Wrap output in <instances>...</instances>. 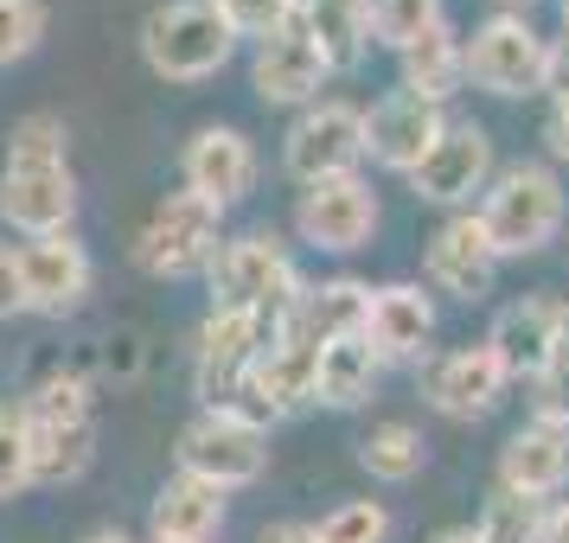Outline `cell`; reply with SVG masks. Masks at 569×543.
<instances>
[{
	"mask_svg": "<svg viewBox=\"0 0 569 543\" xmlns=\"http://www.w3.org/2000/svg\"><path fill=\"white\" fill-rule=\"evenodd\" d=\"M473 218H480V231H487V243H492V257H499V262L538 257L543 243H557V237H563L569 192H563V180H557L550 167L518 160V167H499V173L487 180Z\"/></svg>",
	"mask_w": 569,
	"mask_h": 543,
	"instance_id": "1",
	"label": "cell"
},
{
	"mask_svg": "<svg viewBox=\"0 0 569 543\" xmlns=\"http://www.w3.org/2000/svg\"><path fill=\"white\" fill-rule=\"evenodd\" d=\"M237 52V32L224 27L218 0H167L141 20V58L167 83H206Z\"/></svg>",
	"mask_w": 569,
	"mask_h": 543,
	"instance_id": "2",
	"label": "cell"
},
{
	"mask_svg": "<svg viewBox=\"0 0 569 543\" xmlns=\"http://www.w3.org/2000/svg\"><path fill=\"white\" fill-rule=\"evenodd\" d=\"M282 333V308L243 313V308H211L199 339H192V384L206 396V410H237V396L250 384V364L262 345Z\"/></svg>",
	"mask_w": 569,
	"mask_h": 543,
	"instance_id": "3",
	"label": "cell"
},
{
	"mask_svg": "<svg viewBox=\"0 0 569 543\" xmlns=\"http://www.w3.org/2000/svg\"><path fill=\"white\" fill-rule=\"evenodd\" d=\"M211 275V308H243V313H269L288 308L301 294V275H295V257L276 231H250V237H224L218 257L206 262Z\"/></svg>",
	"mask_w": 569,
	"mask_h": 543,
	"instance_id": "4",
	"label": "cell"
},
{
	"mask_svg": "<svg viewBox=\"0 0 569 543\" xmlns=\"http://www.w3.org/2000/svg\"><path fill=\"white\" fill-rule=\"evenodd\" d=\"M218 243H224V211L206 205L199 192H167L134 237V262L154 282H180L218 257Z\"/></svg>",
	"mask_w": 569,
	"mask_h": 543,
	"instance_id": "5",
	"label": "cell"
},
{
	"mask_svg": "<svg viewBox=\"0 0 569 543\" xmlns=\"http://www.w3.org/2000/svg\"><path fill=\"white\" fill-rule=\"evenodd\" d=\"M543 52H550V39L531 27V13H487L461 39V71L473 90L512 103V97L543 90Z\"/></svg>",
	"mask_w": 569,
	"mask_h": 543,
	"instance_id": "6",
	"label": "cell"
},
{
	"mask_svg": "<svg viewBox=\"0 0 569 543\" xmlns=\"http://www.w3.org/2000/svg\"><path fill=\"white\" fill-rule=\"evenodd\" d=\"M262 466H269V429L243 410H199L180 429V473L211 480L218 492L262 480Z\"/></svg>",
	"mask_w": 569,
	"mask_h": 543,
	"instance_id": "7",
	"label": "cell"
},
{
	"mask_svg": "<svg viewBox=\"0 0 569 543\" xmlns=\"http://www.w3.org/2000/svg\"><path fill=\"white\" fill-rule=\"evenodd\" d=\"M365 160V109L320 97L295 115V129L282 134V167L295 185H320L339 173H359Z\"/></svg>",
	"mask_w": 569,
	"mask_h": 543,
	"instance_id": "8",
	"label": "cell"
},
{
	"mask_svg": "<svg viewBox=\"0 0 569 543\" xmlns=\"http://www.w3.org/2000/svg\"><path fill=\"white\" fill-rule=\"evenodd\" d=\"M492 173H499V167H492V134L480 129V122H448L436 148H429V154L416 160L410 192L422 199V205H441V211H473V205H480V192H487Z\"/></svg>",
	"mask_w": 569,
	"mask_h": 543,
	"instance_id": "9",
	"label": "cell"
},
{
	"mask_svg": "<svg viewBox=\"0 0 569 543\" xmlns=\"http://www.w3.org/2000/svg\"><path fill=\"white\" fill-rule=\"evenodd\" d=\"M371 231H378V192L359 173L301 185V199H295V237L308 250H320V257H352V250L371 243Z\"/></svg>",
	"mask_w": 569,
	"mask_h": 543,
	"instance_id": "10",
	"label": "cell"
},
{
	"mask_svg": "<svg viewBox=\"0 0 569 543\" xmlns=\"http://www.w3.org/2000/svg\"><path fill=\"white\" fill-rule=\"evenodd\" d=\"M78 218V180L71 160H7L0 173V224L20 237H58Z\"/></svg>",
	"mask_w": 569,
	"mask_h": 543,
	"instance_id": "11",
	"label": "cell"
},
{
	"mask_svg": "<svg viewBox=\"0 0 569 543\" xmlns=\"http://www.w3.org/2000/svg\"><path fill=\"white\" fill-rule=\"evenodd\" d=\"M13 275H20L27 313H71L90 294V250L71 231L27 237V243H13Z\"/></svg>",
	"mask_w": 569,
	"mask_h": 543,
	"instance_id": "12",
	"label": "cell"
},
{
	"mask_svg": "<svg viewBox=\"0 0 569 543\" xmlns=\"http://www.w3.org/2000/svg\"><path fill=\"white\" fill-rule=\"evenodd\" d=\"M506 364L492 359V345H455V352H441V359H422V396H429V410L448 415V422H480V415L506 396Z\"/></svg>",
	"mask_w": 569,
	"mask_h": 543,
	"instance_id": "13",
	"label": "cell"
},
{
	"mask_svg": "<svg viewBox=\"0 0 569 543\" xmlns=\"http://www.w3.org/2000/svg\"><path fill=\"white\" fill-rule=\"evenodd\" d=\"M180 173H186V192H199L206 205L231 211L237 199H250V185H257V148H250L243 129L211 122V129H199L186 141Z\"/></svg>",
	"mask_w": 569,
	"mask_h": 543,
	"instance_id": "14",
	"label": "cell"
},
{
	"mask_svg": "<svg viewBox=\"0 0 569 543\" xmlns=\"http://www.w3.org/2000/svg\"><path fill=\"white\" fill-rule=\"evenodd\" d=\"M327 78H333V71H327V58L313 52V39L301 32V20L282 27L276 39H262L257 52H250V90H257L262 103H276V109L320 103Z\"/></svg>",
	"mask_w": 569,
	"mask_h": 543,
	"instance_id": "15",
	"label": "cell"
},
{
	"mask_svg": "<svg viewBox=\"0 0 569 543\" xmlns=\"http://www.w3.org/2000/svg\"><path fill=\"white\" fill-rule=\"evenodd\" d=\"M441 129H448V115H441L436 103L390 90V97H378V103L365 109V154L378 160V167H390V173H403V180H410L416 160L441 141Z\"/></svg>",
	"mask_w": 569,
	"mask_h": 543,
	"instance_id": "16",
	"label": "cell"
},
{
	"mask_svg": "<svg viewBox=\"0 0 569 543\" xmlns=\"http://www.w3.org/2000/svg\"><path fill=\"white\" fill-rule=\"evenodd\" d=\"M365 345L378 364H422L436 345V301L416 282H385L371 288V313H365Z\"/></svg>",
	"mask_w": 569,
	"mask_h": 543,
	"instance_id": "17",
	"label": "cell"
},
{
	"mask_svg": "<svg viewBox=\"0 0 569 543\" xmlns=\"http://www.w3.org/2000/svg\"><path fill=\"white\" fill-rule=\"evenodd\" d=\"M422 275H429V288L455 294V301H480L492 288L499 257H492V243H487V231H480L473 211H448V218H441V231L429 237V250H422Z\"/></svg>",
	"mask_w": 569,
	"mask_h": 543,
	"instance_id": "18",
	"label": "cell"
},
{
	"mask_svg": "<svg viewBox=\"0 0 569 543\" xmlns=\"http://www.w3.org/2000/svg\"><path fill=\"white\" fill-rule=\"evenodd\" d=\"M569 486V429L563 422H525L506 435L499 448V492H518V499H557Z\"/></svg>",
	"mask_w": 569,
	"mask_h": 543,
	"instance_id": "19",
	"label": "cell"
},
{
	"mask_svg": "<svg viewBox=\"0 0 569 543\" xmlns=\"http://www.w3.org/2000/svg\"><path fill=\"white\" fill-rule=\"evenodd\" d=\"M365 313H371V288L352 275H333L320 288H301L282 308V333L308 339V345H333V339H365Z\"/></svg>",
	"mask_w": 569,
	"mask_h": 543,
	"instance_id": "20",
	"label": "cell"
},
{
	"mask_svg": "<svg viewBox=\"0 0 569 543\" xmlns=\"http://www.w3.org/2000/svg\"><path fill=\"white\" fill-rule=\"evenodd\" d=\"M487 345H492V359L506 364V378L531 384L543 364L557 359V301L550 294H525L512 308H499Z\"/></svg>",
	"mask_w": 569,
	"mask_h": 543,
	"instance_id": "21",
	"label": "cell"
},
{
	"mask_svg": "<svg viewBox=\"0 0 569 543\" xmlns=\"http://www.w3.org/2000/svg\"><path fill=\"white\" fill-rule=\"evenodd\" d=\"M148 531L167 537V543H211L224 531V492L211 486V480L173 473V480L154 492V505H148Z\"/></svg>",
	"mask_w": 569,
	"mask_h": 543,
	"instance_id": "22",
	"label": "cell"
},
{
	"mask_svg": "<svg viewBox=\"0 0 569 543\" xmlns=\"http://www.w3.org/2000/svg\"><path fill=\"white\" fill-rule=\"evenodd\" d=\"M397 64H403V97H422V103H436V109H448V97H461V83H467V71H461V32L448 27H429L416 46H403L397 52Z\"/></svg>",
	"mask_w": 569,
	"mask_h": 543,
	"instance_id": "23",
	"label": "cell"
},
{
	"mask_svg": "<svg viewBox=\"0 0 569 543\" xmlns=\"http://www.w3.org/2000/svg\"><path fill=\"white\" fill-rule=\"evenodd\" d=\"M378 378H385V364L378 352L365 345V339H333V345H320V359H313V403H327V410H359L378 396Z\"/></svg>",
	"mask_w": 569,
	"mask_h": 543,
	"instance_id": "24",
	"label": "cell"
},
{
	"mask_svg": "<svg viewBox=\"0 0 569 543\" xmlns=\"http://www.w3.org/2000/svg\"><path fill=\"white\" fill-rule=\"evenodd\" d=\"M301 32L313 39V52L327 58V71H352L371 52V7L365 0H320L301 13Z\"/></svg>",
	"mask_w": 569,
	"mask_h": 543,
	"instance_id": "25",
	"label": "cell"
},
{
	"mask_svg": "<svg viewBox=\"0 0 569 543\" xmlns=\"http://www.w3.org/2000/svg\"><path fill=\"white\" fill-rule=\"evenodd\" d=\"M27 441H32V486L83 480V466L97 454V415L90 422H46V429L27 422Z\"/></svg>",
	"mask_w": 569,
	"mask_h": 543,
	"instance_id": "26",
	"label": "cell"
},
{
	"mask_svg": "<svg viewBox=\"0 0 569 543\" xmlns=\"http://www.w3.org/2000/svg\"><path fill=\"white\" fill-rule=\"evenodd\" d=\"M422 461H429V441L416 435L410 422H378V429L359 441V466L371 473V480H385V486L416 480V473H422Z\"/></svg>",
	"mask_w": 569,
	"mask_h": 543,
	"instance_id": "27",
	"label": "cell"
},
{
	"mask_svg": "<svg viewBox=\"0 0 569 543\" xmlns=\"http://www.w3.org/2000/svg\"><path fill=\"white\" fill-rule=\"evenodd\" d=\"M365 7H371V46H390V52L441 27V0H365Z\"/></svg>",
	"mask_w": 569,
	"mask_h": 543,
	"instance_id": "28",
	"label": "cell"
},
{
	"mask_svg": "<svg viewBox=\"0 0 569 543\" xmlns=\"http://www.w3.org/2000/svg\"><path fill=\"white\" fill-rule=\"evenodd\" d=\"M20 415H27L32 429H46V422H90V390H83V378H71V371H52V378L32 384Z\"/></svg>",
	"mask_w": 569,
	"mask_h": 543,
	"instance_id": "29",
	"label": "cell"
},
{
	"mask_svg": "<svg viewBox=\"0 0 569 543\" xmlns=\"http://www.w3.org/2000/svg\"><path fill=\"white\" fill-rule=\"evenodd\" d=\"M538 524H543V505L538 499H518V492H492L473 537L480 543H538Z\"/></svg>",
	"mask_w": 569,
	"mask_h": 543,
	"instance_id": "30",
	"label": "cell"
},
{
	"mask_svg": "<svg viewBox=\"0 0 569 543\" xmlns=\"http://www.w3.org/2000/svg\"><path fill=\"white\" fill-rule=\"evenodd\" d=\"M52 27L46 0H0V71H13L20 58L39 52V39Z\"/></svg>",
	"mask_w": 569,
	"mask_h": 543,
	"instance_id": "31",
	"label": "cell"
},
{
	"mask_svg": "<svg viewBox=\"0 0 569 543\" xmlns=\"http://www.w3.org/2000/svg\"><path fill=\"white\" fill-rule=\"evenodd\" d=\"M313 537L320 543H390V512L378 499H346V505H333L313 524Z\"/></svg>",
	"mask_w": 569,
	"mask_h": 543,
	"instance_id": "32",
	"label": "cell"
},
{
	"mask_svg": "<svg viewBox=\"0 0 569 543\" xmlns=\"http://www.w3.org/2000/svg\"><path fill=\"white\" fill-rule=\"evenodd\" d=\"M32 486V441H27V415L20 403H0V499Z\"/></svg>",
	"mask_w": 569,
	"mask_h": 543,
	"instance_id": "33",
	"label": "cell"
},
{
	"mask_svg": "<svg viewBox=\"0 0 569 543\" xmlns=\"http://www.w3.org/2000/svg\"><path fill=\"white\" fill-rule=\"evenodd\" d=\"M218 13H224V27L237 39H276L282 27H295V7L288 0H218Z\"/></svg>",
	"mask_w": 569,
	"mask_h": 543,
	"instance_id": "34",
	"label": "cell"
},
{
	"mask_svg": "<svg viewBox=\"0 0 569 543\" xmlns=\"http://www.w3.org/2000/svg\"><path fill=\"white\" fill-rule=\"evenodd\" d=\"M64 122L58 115H27V122H13V134H7V160H64Z\"/></svg>",
	"mask_w": 569,
	"mask_h": 543,
	"instance_id": "35",
	"label": "cell"
},
{
	"mask_svg": "<svg viewBox=\"0 0 569 543\" xmlns=\"http://www.w3.org/2000/svg\"><path fill=\"white\" fill-rule=\"evenodd\" d=\"M531 415H538V422H563L569 429V345H557V359L531 378Z\"/></svg>",
	"mask_w": 569,
	"mask_h": 543,
	"instance_id": "36",
	"label": "cell"
},
{
	"mask_svg": "<svg viewBox=\"0 0 569 543\" xmlns=\"http://www.w3.org/2000/svg\"><path fill=\"white\" fill-rule=\"evenodd\" d=\"M543 90H550V103H569V32L550 39V52H543Z\"/></svg>",
	"mask_w": 569,
	"mask_h": 543,
	"instance_id": "37",
	"label": "cell"
},
{
	"mask_svg": "<svg viewBox=\"0 0 569 543\" xmlns=\"http://www.w3.org/2000/svg\"><path fill=\"white\" fill-rule=\"evenodd\" d=\"M543 148H550V160L569 167V103H550V115H543Z\"/></svg>",
	"mask_w": 569,
	"mask_h": 543,
	"instance_id": "38",
	"label": "cell"
},
{
	"mask_svg": "<svg viewBox=\"0 0 569 543\" xmlns=\"http://www.w3.org/2000/svg\"><path fill=\"white\" fill-rule=\"evenodd\" d=\"M13 313H27V308H20V275H13V250L0 243V320H13Z\"/></svg>",
	"mask_w": 569,
	"mask_h": 543,
	"instance_id": "39",
	"label": "cell"
},
{
	"mask_svg": "<svg viewBox=\"0 0 569 543\" xmlns=\"http://www.w3.org/2000/svg\"><path fill=\"white\" fill-rule=\"evenodd\" d=\"M538 543H569V499H557V505H543Z\"/></svg>",
	"mask_w": 569,
	"mask_h": 543,
	"instance_id": "40",
	"label": "cell"
},
{
	"mask_svg": "<svg viewBox=\"0 0 569 543\" xmlns=\"http://www.w3.org/2000/svg\"><path fill=\"white\" fill-rule=\"evenodd\" d=\"M257 543H320V537H313V524H269Z\"/></svg>",
	"mask_w": 569,
	"mask_h": 543,
	"instance_id": "41",
	"label": "cell"
},
{
	"mask_svg": "<svg viewBox=\"0 0 569 543\" xmlns=\"http://www.w3.org/2000/svg\"><path fill=\"white\" fill-rule=\"evenodd\" d=\"M429 543H480V537H473V524H448V531H436Z\"/></svg>",
	"mask_w": 569,
	"mask_h": 543,
	"instance_id": "42",
	"label": "cell"
},
{
	"mask_svg": "<svg viewBox=\"0 0 569 543\" xmlns=\"http://www.w3.org/2000/svg\"><path fill=\"white\" fill-rule=\"evenodd\" d=\"M557 345H569V301H557Z\"/></svg>",
	"mask_w": 569,
	"mask_h": 543,
	"instance_id": "43",
	"label": "cell"
},
{
	"mask_svg": "<svg viewBox=\"0 0 569 543\" xmlns=\"http://www.w3.org/2000/svg\"><path fill=\"white\" fill-rule=\"evenodd\" d=\"M492 7H499V13H531L538 0H492Z\"/></svg>",
	"mask_w": 569,
	"mask_h": 543,
	"instance_id": "44",
	"label": "cell"
},
{
	"mask_svg": "<svg viewBox=\"0 0 569 543\" xmlns=\"http://www.w3.org/2000/svg\"><path fill=\"white\" fill-rule=\"evenodd\" d=\"M83 543H134V537H122V531H90Z\"/></svg>",
	"mask_w": 569,
	"mask_h": 543,
	"instance_id": "45",
	"label": "cell"
},
{
	"mask_svg": "<svg viewBox=\"0 0 569 543\" xmlns=\"http://www.w3.org/2000/svg\"><path fill=\"white\" fill-rule=\"evenodd\" d=\"M288 7H295V20H301V13H308V7H320V0H288Z\"/></svg>",
	"mask_w": 569,
	"mask_h": 543,
	"instance_id": "46",
	"label": "cell"
},
{
	"mask_svg": "<svg viewBox=\"0 0 569 543\" xmlns=\"http://www.w3.org/2000/svg\"><path fill=\"white\" fill-rule=\"evenodd\" d=\"M557 20H563V32H569V0H557Z\"/></svg>",
	"mask_w": 569,
	"mask_h": 543,
	"instance_id": "47",
	"label": "cell"
},
{
	"mask_svg": "<svg viewBox=\"0 0 569 543\" xmlns=\"http://www.w3.org/2000/svg\"><path fill=\"white\" fill-rule=\"evenodd\" d=\"M148 543H167V537H148Z\"/></svg>",
	"mask_w": 569,
	"mask_h": 543,
	"instance_id": "48",
	"label": "cell"
},
{
	"mask_svg": "<svg viewBox=\"0 0 569 543\" xmlns=\"http://www.w3.org/2000/svg\"><path fill=\"white\" fill-rule=\"evenodd\" d=\"M563 231H569V224H563Z\"/></svg>",
	"mask_w": 569,
	"mask_h": 543,
	"instance_id": "49",
	"label": "cell"
}]
</instances>
